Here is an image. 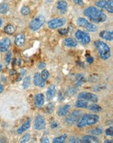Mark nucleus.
Instances as JSON below:
<instances>
[{"label":"nucleus","instance_id":"1","mask_svg":"<svg viewBox=\"0 0 113 143\" xmlns=\"http://www.w3.org/2000/svg\"><path fill=\"white\" fill-rule=\"evenodd\" d=\"M85 15L90 20L95 23H101L107 20L106 14L98 9L94 7H88L84 11Z\"/></svg>","mask_w":113,"mask_h":143},{"label":"nucleus","instance_id":"2","mask_svg":"<svg viewBox=\"0 0 113 143\" xmlns=\"http://www.w3.org/2000/svg\"><path fill=\"white\" fill-rule=\"evenodd\" d=\"M100 117L98 115L93 114H85L80 117L77 122V126L79 128H85L87 125L95 124L99 121Z\"/></svg>","mask_w":113,"mask_h":143},{"label":"nucleus","instance_id":"3","mask_svg":"<svg viewBox=\"0 0 113 143\" xmlns=\"http://www.w3.org/2000/svg\"><path fill=\"white\" fill-rule=\"evenodd\" d=\"M94 44H95L96 49L99 51L101 58L103 60H107V59H109L111 56L110 47L106 43H105L102 41H100V40L95 41Z\"/></svg>","mask_w":113,"mask_h":143},{"label":"nucleus","instance_id":"4","mask_svg":"<svg viewBox=\"0 0 113 143\" xmlns=\"http://www.w3.org/2000/svg\"><path fill=\"white\" fill-rule=\"evenodd\" d=\"M45 18L42 15L37 16L29 24V27L33 31L38 30L45 23Z\"/></svg>","mask_w":113,"mask_h":143},{"label":"nucleus","instance_id":"5","mask_svg":"<svg viewBox=\"0 0 113 143\" xmlns=\"http://www.w3.org/2000/svg\"><path fill=\"white\" fill-rule=\"evenodd\" d=\"M77 24L80 27H84L90 32H96L98 29L96 25L91 24L83 18H79L77 20Z\"/></svg>","mask_w":113,"mask_h":143},{"label":"nucleus","instance_id":"6","mask_svg":"<svg viewBox=\"0 0 113 143\" xmlns=\"http://www.w3.org/2000/svg\"><path fill=\"white\" fill-rule=\"evenodd\" d=\"M82 112L80 111H74L65 118L66 123L68 125H73L78 121L80 118Z\"/></svg>","mask_w":113,"mask_h":143},{"label":"nucleus","instance_id":"7","mask_svg":"<svg viewBox=\"0 0 113 143\" xmlns=\"http://www.w3.org/2000/svg\"><path fill=\"white\" fill-rule=\"evenodd\" d=\"M75 37L81 43L83 44H87L90 42V35L85 31L77 30L75 33Z\"/></svg>","mask_w":113,"mask_h":143},{"label":"nucleus","instance_id":"8","mask_svg":"<svg viewBox=\"0 0 113 143\" xmlns=\"http://www.w3.org/2000/svg\"><path fill=\"white\" fill-rule=\"evenodd\" d=\"M66 20L64 18H55L52 20H50L48 23L49 27L51 29H56L63 26L66 24Z\"/></svg>","mask_w":113,"mask_h":143},{"label":"nucleus","instance_id":"9","mask_svg":"<svg viewBox=\"0 0 113 143\" xmlns=\"http://www.w3.org/2000/svg\"><path fill=\"white\" fill-rule=\"evenodd\" d=\"M78 99H85L93 103H96L99 100L98 97L96 94L90 93H81L78 95Z\"/></svg>","mask_w":113,"mask_h":143},{"label":"nucleus","instance_id":"10","mask_svg":"<svg viewBox=\"0 0 113 143\" xmlns=\"http://www.w3.org/2000/svg\"><path fill=\"white\" fill-rule=\"evenodd\" d=\"M46 127V121L43 116L40 114L37 115L35 120V125L34 128L37 130H42Z\"/></svg>","mask_w":113,"mask_h":143},{"label":"nucleus","instance_id":"11","mask_svg":"<svg viewBox=\"0 0 113 143\" xmlns=\"http://www.w3.org/2000/svg\"><path fill=\"white\" fill-rule=\"evenodd\" d=\"M11 41L9 38H5L0 41V51L5 52L8 50L9 46H11Z\"/></svg>","mask_w":113,"mask_h":143},{"label":"nucleus","instance_id":"12","mask_svg":"<svg viewBox=\"0 0 113 143\" xmlns=\"http://www.w3.org/2000/svg\"><path fill=\"white\" fill-rule=\"evenodd\" d=\"M44 104V96L43 94L38 93L35 97V106L36 107L40 108Z\"/></svg>","mask_w":113,"mask_h":143},{"label":"nucleus","instance_id":"13","mask_svg":"<svg viewBox=\"0 0 113 143\" xmlns=\"http://www.w3.org/2000/svg\"><path fill=\"white\" fill-rule=\"evenodd\" d=\"M56 93V87L54 85H51L50 87L48 88L46 91V99L48 100H51L52 99L54 96H55Z\"/></svg>","mask_w":113,"mask_h":143},{"label":"nucleus","instance_id":"14","mask_svg":"<svg viewBox=\"0 0 113 143\" xmlns=\"http://www.w3.org/2000/svg\"><path fill=\"white\" fill-rule=\"evenodd\" d=\"M82 141L85 143H98L100 142V139L93 135H85L83 137Z\"/></svg>","mask_w":113,"mask_h":143},{"label":"nucleus","instance_id":"15","mask_svg":"<svg viewBox=\"0 0 113 143\" xmlns=\"http://www.w3.org/2000/svg\"><path fill=\"white\" fill-rule=\"evenodd\" d=\"M100 37L106 40H113V31H102L100 33Z\"/></svg>","mask_w":113,"mask_h":143},{"label":"nucleus","instance_id":"16","mask_svg":"<svg viewBox=\"0 0 113 143\" xmlns=\"http://www.w3.org/2000/svg\"><path fill=\"white\" fill-rule=\"evenodd\" d=\"M70 109V106L69 105H64L63 107H61L59 110H58V112H57V114L59 115V117H63L66 116V114L68 113Z\"/></svg>","mask_w":113,"mask_h":143},{"label":"nucleus","instance_id":"17","mask_svg":"<svg viewBox=\"0 0 113 143\" xmlns=\"http://www.w3.org/2000/svg\"><path fill=\"white\" fill-rule=\"evenodd\" d=\"M31 122V120L30 118L27 119V120L20 128H19L18 129V134H22V133H23L25 132V131H27V130H28L29 128H30Z\"/></svg>","mask_w":113,"mask_h":143},{"label":"nucleus","instance_id":"18","mask_svg":"<svg viewBox=\"0 0 113 143\" xmlns=\"http://www.w3.org/2000/svg\"><path fill=\"white\" fill-rule=\"evenodd\" d=\"M57 8L59 10V11L61 12V13L65 14L67 12V3L64 1H60L57 3Z\"/></svg>","mask_w":113,"mask_h":143},{"label":"nucleus","instance_id":"19","mask_svg":"<svg viewBox=\"0 0 113 143\" xmlns=\"http://www.w3.org/2000/svg\"><path fill=\"white\" fill-rule=\"evenodd\" d=\"M25 42V35L24 34H18L14 40V43L18 47H21Z\"/></svg>","mask_w":113,"mask_h":143},{"label":"nucleus","instance_id":"20","mask_svg":"<svg viewBox=\"0 0 113 143\" xmlns=\"http://www.w3.org/2000/svg\"><path fill=\"white\" fill-rule=\"evenodd\" d=\"M64 44L66 46L70 47V48H74V47L77 46V42L72 38H66L64 40Z\"/></svg>","mask_w":113,"mask_h":143},{"label":"nucleus","instance_id":"21","mask_svg":"<svg viewBox=\"0 0 113 143\" xmlns=\"http://www.w3.org/2000/svg\"><path fill=\"white\" fill-rule=\"evenodd\" d=\"M103 9L110 13H113V0H108L105 1Z\"/></svg>","mask_w":113,"mask_h":143},{"label":"nucleus","instance_id":"22","mask_svg":"<svg viewBox=\"0 0 113 143\" xmlns=\"http://www.w3.org/2000/svg\"><path fill=\"white\" fill-rule=\"evenodd\" d=\"M76 81H75V85L77 87H79V86L82 85L85 81H86V79L85 77L81 74H79L77 75L76 77Z\"/></svg>","mask_w":113,"mask_h":143},{"label":"nucleus","instance_id":"23","mask_svg":"<svg viewBox=\"0 0 113 143\" xmlns=\"http://www.w3.org/2000/svg\"><path fill=\"white\" fill-rule=\"evenodd\" d=\"M75 106L77 108H87L88 106V102L84 101L83 99H79L75 102Z\"/></svg>","mask_w":113,"mask_h":143},{"label":"nucleus","instance_id":"24","mask_svg":"<svg viewBox=\"0 0 113 143\" xmlns=\"http://www.w3.org/2000/svg\"><path fill=\"white\" fill-rule=\"evenodd\" d=\"M67 138V134H64L63 135L56 137L53 139V143H64L65 142L66 139Z\"/></svg>","mask_w":113,"mask_h":143},{"label":"nucleus","instance_id":"25","mask_svg":"<svg viewBox=\"0 0 113 143\" xmlns=\"http://www.w3.org/2000/svg\"><path fill=\"white\" fill-rule=\"evenodd\" d=\"M55 106L53 103H49L45 107V111L47 114H51L54 111Z\"/></svg>","mask_w":113,"mask_h":143},{"label":"nucleus","instance_id":"26","mask_svg":"<svg viewBox=\"0 0 113 143\" xmlns=\"http://www.w3.org/2000/svg\"><path fill=\"white\" fill-rule=\"evenodd\" d=\"M88 109L89 110H90L91 111H93V112H100L102 110L101 107L99 106L97 104H91L90 106L88 107Z\"/></svg>","mask_w":113,"mask_h":143},{"label":"nucleus","instance_id":"27","mask_svg":"<svg viewBox=\"0 0 113 143\" xmlns=\"http://www.w3.org/2000/svg\"><path fill=\"white\" fill-rule=\"evenodd\" d=\"M9 7L7 3H3L0 5V13L5 14L9 11Z\"/></svg>","mask_w":113,"mask_h":143},{"label":"nucleus","instance_id":"28","mask_svg":"<svg viewBox=\"0 0 113 143\" xmlns=\"http://www.w3.org/2000/svg\"><path fill=\"white\" fill-rule=\"evenodd\" d=\"M4 31L7 34H9V35H12V34H13L14 32L15 31V28H14V27L13 25H8L7 26L5 27L4 28Z\"/></svg>","mask_w":113,"mask_h":143},{"label":"nucleus","instance_id":"29","mask_svg":"<svg viewBox=\"0 0 113 143\" xmlns=\"http://www.w3.org/2000/svg\"><path fill=\"white\" fill-rule=\"evenodd\" d=\"M41 79V75L40 74V73H36L34 75V78H33V83L35 86H38Z\"/></svg>","mask_w":113,"mask_h":143},{"label":"nucleus","instance_id":"30","mask_svg":"<svg viewBox=\"0 0 113 143\" xmlns=\"http://www.w3.org/2000/svg\"><path fill=\"white\" fill-rule=\"evenodd\" d=\"M77 92V89L74 87H68L66 89V95L69 96H72L73 95H74L75 94H76V93Z\"/></svg>","mask_w":113,"mask_h":143},{"label":"nucleus","instance_id":"31","mask_svg":"<svg viewBox=\"0 0 113 143\" xmlns=\"http://www.w3.org/2000/svg\"><path fill=\"white\" fill-rule=\"evenodd\" d=\"M31 84V77L30 76H27L24 78V82H23V88L24 89L27 88L30 86Z\"/></svg>","mask_w":113,"mask_h":143},{"label":"nucleus","instance_id":"32","mask_svg":"<svg viewBox=\"0 0 113 143\" xmlns=\"http://www.w3.org/2000/svg\"><path fill=\"white\" fill-rule=\"evenodd\" d=\"M90 133L92 135H100L102 133V130L100 128H94V129H92L91 131H90Z\"/></svg>","mask_w":113,"mask_h":143},{"label":"nucleus","instance_id":"33","mask_svg":"<svg viewBox=\"0 0 113 143\" xmlns=\"http://www.w3.org/2000/svg\"><path fill=\"white\" fill-rule=\"evenodd\" d=\"M50 76V74L47 70H43L41 73V77L44 81H46Z\"/></svg>","mask_w":113,"mask_h":143},{"label":"nucleus","instance_id":"34","mask_svg":"<svg viewBox=\"0 0 113 143\" xmlns=\"http://www.w3.org/2000/svg\"><path fill=\"white\" fill-rule=\"evenodd\" d=\"M69 142L73 143H82L83 141L81 139H79V137H71L69 139Z\"/></svg>","mask_w":113,"mask_h":143},{"label":"nucleus","instance_id":"35","mask_svg":"<svg viewBox=\"0 0 113 143\" xmlns=\"http://www.w3.org/2000/svg\"><path fill=\"white\" fill-rule=\"evenodd\" d=\"M21 12H22L23 15H27L30 12V9L28 7H27V6H24L21 9Z\"/></svg>","mask_w":113,"mask_h":143},{"label":"nucleus","instance_id":"36","mask_svg":"<svg viewBox=\"0 0 113 143\" xmlns=\"http://www.w3.org/2000/svg\"><path fill=\"white\" fill-rule=\"evenodd\" d=\"M29 139H30V134L26 133V134L24 135V136L22 137V138L21 139V140H20V143H27Z\"/></svg>","mask_w":113,"mask_h":143},{"label":"nucleus","instance_id":"37","mask_svg":"<svg viewBox=\"0 0 113 143\" xmlns=\"http://www.w3.org/2000/svg\"><path fill=\"white\" fill-rule=\"evenodd\" d=\"M105 1H106L105 0H100V1H98L96 3V5L97 7L101 8V9H103Z\"/></svg>","mask_w":113,"mask_h":143},{"label":"nucleus","instance_id":"38","mask_svg":"<svg viewBox=\"0 0 113 143\" xmlns=\"http://www.w3.org/2000/svg\"><path fill=\"white\" fill-rule=\"evenodd\" d=\"M11 57H12V53L11 51H8L5 57V61L7 64H9L10 63V62L11 61Z\"/></svg>","mask_w":113,"mask_h":143},{"label":"nucleus","instance_id":"39","mask_svg":"<svg viewBox=\"0 0 113 143\" xmlns=\"http://www.w3.org/2000/svg\"><path fill=\"white\" fill-rule=\"evenodd\" d=\"M105 134L108 136H113V126L110 127V128H107L105 130Z\"/></svg>","mask_w":113,"mask_h":143},{"label":"nucleus","instance_id":"40","mask_svg":"<svg viewBox=\"0 0 113 143\" xmlns=\"http://www.w3.org/2000/svg\"><path fill=\"white\" fill-rule=\"evenodd\" d=\"M25 72H26V70H24V69H22L20 72V76L18 77V79H16V81H20V80L22 79V77H23V76L25 75Z\"/></svg>","mask_w":113,"mask_h":143},{"label":"nucleus","instance_id":"41","mask_svg":"<svg viewBox=\"0 0 113 143\" xmlns=\"http://www.w3.org/2000/svg\"><path fill=\"white\" fill-rule=\"evenodd\" d=\"M58 32H59V33L61 35H66L68 33V29L65 28L61 29H59V31H58Z\"/></svg>","mask_w":113,"mask_h":143},{"label":"nucleus","instance_id":"42","mask_svg":"<svg viewBox=\"0 0 113 143\" xmlns=\"http://www.w3.org/2000/svg\"><path fill=\"white\" fill-rule=\"evenodd\" d=\"M51 128H52V129H55V128H58V126H59V124L57 123L56 122H53L51 124Z\"/></svg>","mask_w":113,"mask_h":143},{"label":"nucleus","instance_id":"43","mask_svg":"<svg viewBox=\"0 0 113 143\" xmlns=\"http://www.w3.org/2000/svg\"><path fill=\"white\" fill-rule=\"evenodd\" d=\"M40 143H50V141L49 139L47 137H42L41 139H40Z\"/></svg>","mask_w":113,"mask_h":143},{"label":"nucleus","instance_id":"44","mask_svg":"<svg viewBox=\"0 0 113 143\" xmlns=\"http://www.w3.org/2000/svg\"><path fill=\"white\" fill-rule=\"evenodd\" d=\"M74 3L78 5H83L84 4L83 0H74Z\"/></svg>","mask_w":113,"mask_h":143},{"label":"nucleus","instance_id":"45","mask_svg":"<svg viewBox=\"0 0 113 143\" xmlns=\"http://www.w3.org/2000/svg\"><path fill=\"white\" fill-rule=\"evenodd\" d=\"M46 66V64L45 62H41V63H40V64H38V69H40V70H41V69H44V68H45Z\"/></svg>","mask_w":113,"mask_h":143},{"label":"nucleus","instance_id":"46","mask_svg":"<svg viewBox=\"0 0 113 143\" xmlns=\"http://www.w3.org/2000/svg\"><path fill=\"white\" fill-rule=\"evenodd\" d=\"M87 62H88L89 64H92V62H94V58L93 57H90V56H89V57H87Z\"/></svg>","mask_w":113,"mask_h":143},{"label":"nucleus","instance_id":"47","mask_svg":"<svg viewBox=\"0 0 113 143\" xmlns=\"http://www.w3.org/2000/svg\"><path fill=\"white\" fill-rule=\"evenodd\" d=\"M45 81H44L43 79H42V77H41L40 81V83L39 85H38V86H39L40 87L42 88V87H44L45 86Z\"/></svg>","mask_w":113,"mask_h":143},{"label":"nucleus","instance_id":"48","mask_svg":"<svg viewBox=\"0 0 113 143\" xmlns=\"http://www.w3.org/2000/svg\"><path fill=\"white\" fill-rule=\"evenodd\" d=\"M63 99H64L63 94H61V93H59V101H62V100H63Z\"/></svg>","mask_w":113,"mask_h":143},{"label":"nucleus","instance_id":"49","mask_svg":"<svg viewBox=\"0 0 113 143\" xmlns=\"http://www.w3.org/2000/svg\"><path fill=\"white\" fill-rule=\"evenodd\" d=\"M9 73H10V74H11V75H16V71L14 70H11L10 72H9Z\"/></svg>","mask_w":113,"mask_h":143},{"label":"nucleus","instance_id":"50","mask_svg":"<svg viewBox=\"0 0 113 143\" xmlns=\"http://www.w3.org/2000/svg\"><path fill=\"white\" fill-rule=\"evenodd\" d=\"M3 89H4V88H3V86L1 84V83H0V93H1L3 91Z\"/></svg>","mask_w":113,"mask_h":143},{"label":"nucleus","instance_id":"51","mask_svg":"<svg viewBox=\"0 0 113 143\" xmlns=\"http://www.w3.org/2000/svg\"><path fill=\"white\" fill-rule=\"evenodd\" d=\"M105 143H113V140H106V141H105Z\"/></svg>","mask_w":113,"mask_h":143},{"label":"nucleus","instance_id":"52","mask_svg":"<svg viewBox=\"0 0 113 143\" xmlns=\"http://www.w3.org/2000/svg\"><path fill=\"white\" fill-rule=\"evenodd\" d=\"M2 24H3L2 19H1V18H0V27H1V26L2 25Z\"/></svg>","mask_w":113,"mask_h":143},{"label":"nucleus","instance_id":"53","mask_svg":"<svg viewBox=\"0 0 113 143\" xmlns=\"http://www.w3.org/2000/svg\"><path fill=\"white\" fill-rule=\"evenodd\" d=\"M1 69H2V64H0V72L1 71Z\"/></svg>","mask_w":113,"mask_h":143},{"label":"nucleus","instance_id":"54","mask_svg":"<svg viewBox=\"0 0 113 143\" xmlns=\"http://www.w3.org/2000/svg\"></svg>","mask_w":113,"mask_h":143}]
</instances>
